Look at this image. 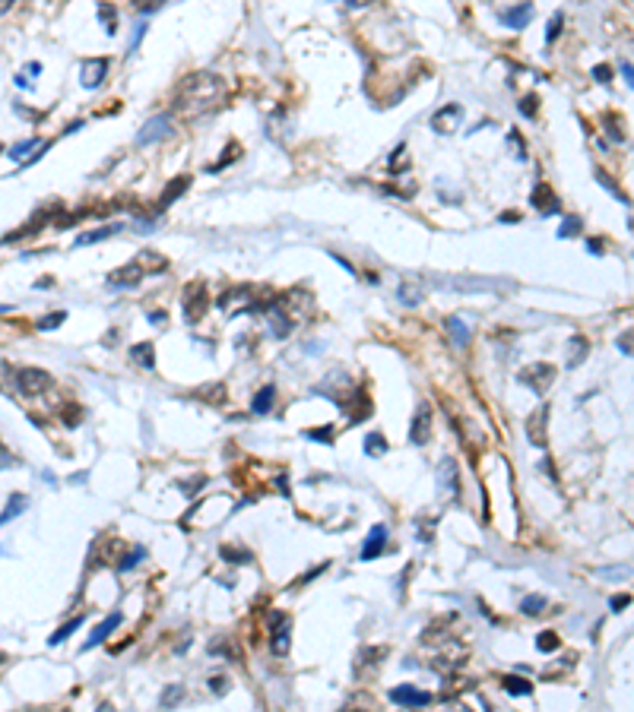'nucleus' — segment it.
I'll use <instances>...</instances> for the list:
<instances>
[{"mask_svg":"<svg viewBox=\"0 0 634 712\" xmlns=\"http://www.w3.org/2000/svg\"><path fill=\"white\" fill-rule=\"evenodd\" d=\"M225 99V85L219 76L213 73H197V76H188L184 85L178 92V111L190 114V117H200V114L213 111L219 101Z\"/></svg>","mask_w":634,"mask_h":712,"instance_id":"f257e3e1","label":"nucleus"},{"mask_svg":"<svg viewBox=\"0 0 634 712\" xmlns=\"http://www.w3.org/2000/svg\"><path fill=\"white\" fill-rule=\"evenodd\" d=\"M13 386L19 392H26V396H38V392L51 390V374H44V370H38V367H19Z\"/></svg>","mask_w":634,"mask_h":712,"instance_id":"f03ea898","label":"nucleus"},{"mask_svg":"<svg viewBox=\"0 0 634 712\" xmlns=\"http://www.w3.org/2000/svg\"><path fill=\"white\" fill-rule=\"evenodd\" d=\"M270 630H273L270 649H273L276 655H286L288 652V640H292V620H288V614H282V611L270 614Z\"/></svg>","mask_w":634,"mask_h":712,"instance_id":"7ed1b4c3","label":"nucleus"},{"mask_svg":"<svg viewBox=\"0 0 634 712\" xmlns=\"http://www.w3.org/2000/svg\"><path fill=\"white\" fill-rule=\"evenodd\" d=\"M520 380H523L526 386H533L536 392H546L548 386H552V380H555V367H552V364H546V361L530 364V367L520 370Z\"/></svg>","mask_w":634,"mask_h":712,"instance_id":"20e7f679","label":"nucleus"},{"mask_svg":"<svg viewBox=\"0 0 634 712\" xmlns=\"http://www.w3.org/2000/svg\"><path fill=\"white\" fill-rule=\"evenodd\" d=\"M168 133H172V121H168L165 114H156V117H149V121L140 127L137 142H140V146H152V142L165 140Z\"/></svg>","mask_w":634,"mask_h":712,"instance_id":"39448f33","label":"nucleus"},{"mask_svg":"<svg viewBox=\"0 0 634 712\" xmlns=\"http://www.w3.org/2000/svg\"><path fill=\"white\" fill-rule=\"evenodd\" d=\"M206 304H209V298H206V285L203 282H194L188 288V295H184V317H188L190 323H197L206 313Z\"/></svg>","mask_w":634,"mask_h":712,"instance_id":"423d86ee","label":"nucleus"},{"mask_svg":"<svg viewBox=\"0 0 634 712\" xmlns=\"http://www.w3.org/2000/svg\"><path fill=\"white\" fill-rule=\"evenodd\" d=\"M409 440L418 443V447H425V443L432 440V408H428V402H422L418 412H416V418H412Z\"/></svg>","mask_w":634,"mask_h":712,"instance_id":"0eeeda50","label":"nucleus"},{"mask_svg":"<svg viewBox=\"0 0 634 712\" xmlns=\"http://www.w3.org/2000/svg\"><path fill=\"white\" fill-rule=\"evenodd\" d=\"M390 699H393L396 706H428L432 703V693L418 690V687H412V684H403V687H393L390 690Z\"/></svg>","mask_w":634,"mask_h":712,"instance_id":"6e6552de","label":"nucleus"},{"mask_svg":"<svg viewBox=\"0 0 634 712\" xmlns=\"http://www.w3.org/2000/svg\"><path fill=\"white\" fill-rule=\"evenodd\" d=\"M108 76V57H89L83 64V85L86 89H99Z\"/></svg>","mask_w":634,"mask_h":712,"instance_id":"1a4fd4ad","label":"nucleus"},{"mask_svg":"<svg viewBox=\"0 0 634 712\" xmlns=\"http://www.w3.org/2000/svg\"><path fill=\"white\" fill-rule=\"evenodd\" d=\"M460 117H463V108L460 105H447V108H441V111L432 117V127L438 130V133H454L457 124H460Z\"/></svg>","mask_w":634,"mask_h":712,"instance_id":"9d476101","label":"nucleus"},{"mask_svg":"<svg viewBox=\"0 0 634 712\" xmlns=\"http://www.w3.org/2000/svg\"><path fill=\"white\" fill-rule=\"evenodd\" d=\"M384 548H387V526H375L371 535H368V541H365V548H361V561H375V557H381Z\"/></svg>","mask_w":634,"mask_h":712,"instance_id":"9b49d317","label":"nucleus"},{"mask_svg":"<svg viewBox=\"0 0 634 712\" xmlns=\"http://www.w3.org/2000/svg\"><path fill=\"white\" fill-rule=\"evenodd\" d=\"M498 19L505 22L507 28H523L526 22L533 19V7H530V3H517V7H511V10H498Z\"/></svg>","mask_w":634,"mask_h":712,"instance_id":"f8f14e48","label":"nucleus"},{"mask_svg":"<svg viewBox=\"0 0 634 712\" xmlns=\"http://www.w3.org/2000/svg\"><path fill=\"white\" fill-rule=\"evenodd\" d=\"M530 203H533L539 213H546V215H555V213H558V197H555L552 187H546V184H536V187H533V193H530Z\"/></svg>","mask_w":634,"mask_h":712,"instance_id":"ddd939ff","label":"nucleus"},{"mask_svg":"<svg viewBox=\"0 0 634 712\" xmlns=\"http://www.w3.org/2000/svg\"><path fill=\"white\" fill-rule=\"evenodd\" d=\"M546 421H548V408H536L533 415H530V421H526V434H530V443H536V447H546Z\"/></svg>","mask_w":634,"mask_h":712,"instance_id":"4468645a","label":"nucleus"},{"mask_svg":"<svg viewBox=\"0 0 634 712\" xmlns=\"http://www.w3.org/2000/svg\"><path fill=\"white\" fill-rule=\"evenodd\" d=\"M117 624H121V614H108V618H105V620H101V624L92 630V636L83 643V649H92V646H99V643H105V640H108V634H115Z\"/></svg>","mask_w":634,"mask_h":712,"instance_id":"2eb2a0df","label":"nucleus"},{"mask_svg":"<svg viewBox=\"0 0 634 712\" xmlns=\"http://www.w3.org/2000/svg\"><path fill=\"white\" fill-rule=\"evenodd\" d=\"M447 488V497H457L460 494V478H457V463L454 459H444L441 463V491Z\"/></svg>","mask_w":634,"mask_h":712,"instance_id":"dca6fc26","label":"nucleus"},{"mask_svg":"<svg viewBox=\"0 0 634 712\" xmlns=\"http://www.w3.org/2000/svg\"><path fill=\"white\" fill-rule=\"evenodd\" d=\"M140 279H143V266H140L137 260L111 272V285H117V288H124V285H137Z\"/></svg>","mask_w":634,"mask_h":712,"instance_id":"f3484780","label":"nucleus"},{"mask_svg":"<svg viewBox=\"0 0 634 712\" xmlns=\"http://www.w3.org/2000/svg\"><path fill=\"white\" fill-rule=\"evenodd\" d=\"M188 187H190V178H188V174H181V178H174L172 184L165 187V193L158 197V209H168V206H172V203H174V199L181 197V193L188 190Z\"/></svg>","mask_w":634,"mask_h":712,"instance_id":"a211bd4d","label":"nucleus"},{"mask_svg":"<svg viewBox=\"0 0 634 712\" xmlns=\"http://www.w3.org/2000/svg\"><path fill=\"white\" fill-rule=\"evenodd\" d=\"M117 231H121V225H101L95 228V231H86V235L76 238V247H86V244H99V241H108V238H115Z\"/></svg>","mask_w":634,"mask_h":712,"instance_id":"6ab92c4d","label":"nucleus"},{"mask_svg":"<svg viewBox=\"0 0 634 712\" xmlns=\"http://www.w3.org/2000/svg\"><path fill=\"white\" fill-rule=\"evenodd\" d=\"M273 396H276V386H273V383H267L263 390H257V396L251 399V408H254L257 415L270 412V408H273Z\"/></svg>","mask_w":634,"mask_h":712,"instance_id":"aec40b11","label":"nucleus"},{"mask_svg":"<svg viewBox=\"0 0 634 712\" xmlns=\"http://www.w3.org/2000/svg\"><path fill=\"white\" fill-rule=\"evenodd\" d=\"M444 329L450 333L454 345H466V342H469V329H466V323H463L460 317H447V320H444Z\"/></svg>","mask_w":634,"mask_h":712,"instance_id":"412c9836","label":"nucleus"},{"mask_svg":"<svg viewBox=\"0 0 634 712\" xmlns=\"http://www.w3.org/2000/svg\"><path fill=\"white\" fill-rule=\"evenodd\" d=\"M501 684H505V690L507 693H514V697H526V693L533 690V687H530V681H523V677H517V674H505L501 677Z\"/></svg>","mask_w":634,"mask_h":712,"instance_id":"4be33fe9","label":"nucleus"},{"mask_svg":"<svg viewBox=\"0 0 634 712\" xmlns=\"http://www.w3.org/2000/svg\"><path fill=\"white\" fill-rule=\"evenodd\" d=\"M130 358H133V361L137 364H143V367H152V342H140V345H133V349H130Z\"/></svg>","mask_w":634,"mask_h":712,"instance_id":"5701e85b","label":"nucleus"},{"mask_svg":"<svg viewBox=\"0 0 634 712\" xmlns=\"http://www.w3.org/2000/svg\"><path fill=\"white\" fill-rule=\"evenodd\" d=\"M22 506H26V497H22V494H13V497H10V504H7V510L0 513V526H7L13 516H19Z\"/></svg>","mask_w":634,"mask_h":712,"instance_id":"b1692460","label":"nucleus"},{"mask_svg":"<svg viewBox=\"0 0 634 712\" xmlns=\"http://www.w3.org/2000/svg\"><path fill=\"white\" fill-rule=\"evenodd\" d=\"M365 453L368 456H384V453H387V440H384V434H377V431H375V434H368L365 437Z\"/></svg>","mask_w":634,"mask_h":712,"instance_id":"393cba45","label":"nucleus"},{"mask_svg":"<svg viewBox=\"0 0 634 712\" xmlns=\"http://www.w3.org/2000/svg\"><path fill=\"white\" fill-rule=\"evenodd\" d=\"M400 301H403L406 307H418V301H422V292H418L412 282H403V285H400Z\"/></svg>","mask_w":634,"mask_h":712,"instance_id":"a878e982","label":"nucleus"},{"mask_svg":"<svg viewBox=\"0 0 634 712\" xmlns=\"http://www.w3.org/2000/svg\"><path fill=\"white\" fill-rule=\"evenodd\" d=\"M546 605H548V602L542 595H526L523 602H520V611H523V614H542V611H546Z\"/></svg>","mask_w":634,"mask_h":712,"instance_id":"bb28decb","label":"nucleus"},{"mask_svg":"<svg viewBox=\"0 0 634 712\" xmlns=\"http://www.w3.org/2000/svg\"><path fill=\"white\" fill-rule=\"evenodd\" d=\"M13 380H16L13 364L0 358V392H13Z\"/></svg>","mask_w":634,"mask_h":712,"instance_id":"cd10ccee","label":"nucleus"},{"mask_svg":"<svg viewBox=\"0 0 634 712\" xmlns=\"http://www.w3.org/2000/svg\"><path fill=\"white\" fill-rule=\"evenodd\" d=\"M584 355H587V342L580 339V336H574V339H571V358H568V364H571V367H577V364L584 361Z\"/></svg>","mask_w":634,"mask_h":712,"instance_id":"c85d7f7f","label":"nucleus"},{"mask_svg":"<svg viewBox=\"0 0 634 712\" xmlns=\"http://www.w3.org/2000/svg\"><path fill=\"white\" fill-rule=\"evenodd\" d=\"M143 557H146V548H133L121 563H117V570H121V573H127V570H133L140 561H143Z\"/></svg>","mask_w":634,"mask_h":712,"instance_id":"c756f323","label":"nucleus"},{"mask_svg":"<svg viewBox=\"0 0 634 712\" xmlns=\"http://www.w3.org/2000/svg\"><path fill=\"white\" fill-rule=\"evenodd\" d=\"M219 554L225 557L229 563H251V554L247 551H238V548H229V545H222V551Z\"/></svg>","mask_w":634,"mask_h":712,"instance_id":"7c9ffc66","label":"nucleus"},{"mask_svg":"<svg viewBox=\"0 0 634 712\" xmlns=\"http://www.w3.org/2000/svg\"><path fill=\"white\" fill-rule=\"evenodd\" d=\"M137 263H146V266H149L152 272H158V270H165V266H168L165 260H162V256H158V254H152V250H146V254H140V260H137Z\"/></svg>","mask_w":634,"mask_h":712,"instance_id":"2f4dec72","label":"nucleus"},{"mask_svg":"<svg viewBox=\"0 0 634 712\" xmlns=\"http://www.w3.org/2000/svg\"><path fill=\"white\" fill-rule=\"evenodd\" d=\"M79 624H83V618H73L70 624H67V627H60V630H58V634H54V636H51L48 643H51V646H58V643H64L67 636H70V634H73V630H76Z\"/></svg>","mask_w":634,"mask_h":712,"instance_id":"473e14b6","label":"nucleus"},{"mask_svg":"<svg viewBox=\"0 0 634 712\" xmlns=\"http://www.w3.org/2000/svg\"><path fill=\"white\" fill-rule=\"evenodd\" d=\"M181 697H184V687H181V684H172V687L162 693V706H165V709H172V706L178 703Z\"/></svg>","mask_w":634,"mask_h":712,"instance_id":"72a5a7b5","label":"nucleus"},{"mask_svg":"<svg viewBox=\"0 0 634 712\" xmlns=\"http://www.w3.org/2000/svg\"><path fill=\"white\" fill-rule=\"evenodd\" d=\"M67 320V313L64 311H58V313H48V317H42V320H38V329H54V326H60V323Z\"/></svg>","mask_w":634,"mask_h":712,"instance_id":"f704fd0d","label":"nucleus"},{"mask_svg":"<svg viewBox=\"0 0 634 712\" xmlns=\"http://www.w3.org/2000/svg\"><path fill=\"white\" fill-rule=\"evenodd\" d=\"M562 22H564V16H562V13H555V16H552V22H548V32H546V44H552L555 38L562 35Z\"/></svg>","mask_w":634,"mask_h":712,"instance_id":"c9c22d12","label":"nucleus"},{"mask_svg":"<svg viewBox=\"0 0 634 712\" xmlns=\"http://www.w3.org/2000/svg\"><path fill=\"white\" fill-rule=\"evenodd\" d=\"M558 636L555 634H539V640H536V646H539V652H555V649H558Z\"/></svg>","mask_w":634,"mask_h":712,"instance_id":"e433bc0d","label":"nucleus"},{"mask_svg":"<svg viewBox=\"0 0 634 712\" xmlns=\"http://www.w3.org/2000/svg\"><path fill=\"white\" fill-rule=\"evenodd\" d=\"M577 231H580V219H577V215H571V219L562 222V231H558V238H574Z\"/></svg>","mask_w":634,"mask_h":712,"instance_id":"4c0bfd02","label":"nucleus"},{"mask_svg":"<svg viewBox=\"0 0 634 712\" xmlns=\"http://www.w3.org/2000/svg\"><path fill=\"white\" fill-rule=\"evenodd\" d=\"M99 19L105 22V32H115V26H117V13L111 7H99Z\"/></svg>","mask_w":634,"mask_h":712,"instance_id":"58836bf2","label":"nucleus"},{"mask_svg":"<svg viewBox=\"0 0 634 712\" xmlns=\"http://www.w3.org/2000/svg\"><path fill=\"white\" fill-rule=\"evenodd\" d=\"M603 121H605V127H609V136H612L615 142H621V140H625V130H621L619 124H615V117H612V114H605Z\"/></svg>","mask_w":634,"mask_h":712,"instance_id":"ea45409f","label":"nucleus"},{"mask_svg":"<svg viewBox=\"0 0 634 712\" xmlns=\"http://www.w3.org/2000/svg\"><path fill=\"white\" fill-rule=\"evenodd\" d=\"M596 178H599V184H603V187H605V190H612V193H615V197H619V199H628V197H625V193H621V190H619V187H615V181H612V178H609V174H605V171H596Z\"/></svg>","mask_w":634,"mask_h":712,"instance_id":"a19ab883","label":"nucleus"},{"mask_svg":"<svg viewBox=\"0 0 634 712\" xmlns=\"http://www.w3.org/2000/svg\"><path fill=\"white\" fill-rule=\"evenodd\" d=\"M32 146H35V140H22V142H16L13 149H10V158H22L26 152L32 149Z\"/></svg>","mask_w":634,"mask_h":712,"instance_id":"79ce46f5","label":"nucleus"},{"mask_svg":"<svg viewBox=\"0 0 634 712\" xmlns=\"http://www.w3.org/2000/svg\"><path fill=\"white\" fill-rule=\"evenodd\" d=\"M308 437L311 440H324V443H333V427H320V431H308Z\"/></svg>","mask_w":634,"mask_h":712,"instance_id":"37998d69","label":"nucleus"},{"mask_svg":"<svg viewBox=\"0 0 634 712\" xmlns=\"http://www.w3.org/2000/svg\"><path fill=\"white\" fill-rule=\"evenodd\" d=\"M520 111H523L526 117H536V95H526V99L520 101Z\"/></svg>","mask_w":634,"mask_h":712,"instance_id":"c03bdc74","label":"nucleus"},{"mask_svg":"<svg viewBox=\"0 0 634 712\" xmlns=\"http://www.w3.org/2000/svg\"><path fill=\"white\" fill-rule=\"evenodd\" d=\"M593 79H596V83H609V79H612V70H609L605 64L593 67Z\"/></svg>","mask_w":634,"mask_h":712,"instance_id":"a18cd8bd","label":"nucleus"},{"mask_svg":"<svg viewBox=\"0 0 634 712\" xmlns=\"http://www.w3.org/2000/svg\"><path fill=\"white\" fill-rule=\"evenodd\" d=\"M197 396H206L209 402H219V399L225 396V390H222V383H216V390H200Z\"/></svg>","mask_w":634,"mask_h":712,"instance_id":"49530a36","label":"nucleus"},{"mask_svg":"<svg viewBox=\"0 0 634 712\" xmlns=\"http://www.w3.org/2000/svg\"><path fill=\"white\" fill-rule=\"evenodd\" d=\"M209 690H213V693H219V697H222V693L229 690V681H225V677H213V681H209Z\"/></svg>","mask_w":634,"mask_h":712,"instance_id":"de8ad7c7","label":"nucleus"},{"mask_svg":"<svg viewBox=\"0 0 634 712\" xmlns=\"http://www.w3.org/2000/svg\"><path fill=\"white\" fill-rule=\"evenodd\" d=\"M628 602H631V595H612V611H621V608H628Z\"/></svg>","mask_w":634,"mask_h":712,"instance_id":"09e8293b","label":"nucleus"},{"mask_svg":"<svg viewBox=\"0 0 634 712\" xmlns=\"http://www.w3.org/2000/svg\"><path fill=\"white\" fill-rule=\"evenodd\" d=\"M143 35H146V26H143V22H140V26H137V32H133V38H130V54L137 51V44H140V38H143Z\"/></svg>","mask_w":634,"mask_h":712,"instance_id":"8fccbe9b","label":"nucleus"},{"mask_svg":"<svg viewBox=\"0 0 634 712\" xmlns=\"http://www.w3.org/2000/svg\"><path fill=\"white\" fill-rule=\"evenodd\" d=\"M330 256H333V260H336V263L343 266V270H346V272H355V266L349 263V260H343V256H339V254H330Z\"/></svg>","mask_w":634,"mask_h":712,"instance_id":"3c124183","label":"nucleus"},{"mask_svg":"<svg viewBox=\"0 0 634 712\" xmlns=\"http://www.w3.org/2000/svg\"><path fill=\"white\" fill-rule=\"evenodd\" d=\"M619 349L625 351V355H631V336L625 333V339H619Z\"/></svg>","mask_w":634,"mask_h":712,"instance_id":"603ef678","label":"nucleus"},{"mask_svg":"<svg viewBox=\"0 0 634 712\" xmlns=\"http://www.w3.org/2000/svg\"><path fill=\"white\" fill-rule=\"evenodd\" d=\"M7 465H13V459H10L7 449H0V469H7Z\"/></svg>","mask_w":634,"mask_h":712,"instance_id":"864d4df0","label":"nucleus"},{"mask_svg":"<svg viewBox=\"0 0 634 712\" xmlns=\"http://www.w3.org/2000/svg\"><path fill=\"white\" fill-rule=\"evenodd\" d=\"M621 76H625V83L631 85V64H628V60H625V64H621Z\"/></svg>","mask_w":634,"mask_h":712,"instance_id":"5fc2aeb1","label":"nucleus"},{"mask_svg":"<svg viewBox=\"0 0 634 712\" xmlns=\"http://www.w3.org/2000/svg\"><path fill=\"white\" fill-rule=\"evenodd\" d=\"M587 247H590L593 254H603V241H587Z\"/></svg>","mask_w":634,"mask_h":712,"instance_id":"6e6d98bb","label":"nucleus"},{"mask_svg":"<svg viewBox=\"0 0 634 712\" xmlns=\"http://www.w3.org/2000/svg\"><path fill=\"white\" fill-rule=\"evenodd\" d=\"M16 85H19V89H32V83L26 76H16Z\"/></svg>","mask_w":634,"mask_h":712,"instance_id":"4d7b16f0","label":"nucleus"},{"mask_svg":"<svg viewBox=\"0 0 634 712\" xmlns=\"http://www.w3.org/2000/svg\"><path fill=\"white\" fill-rule=\"evenodd\" d=\"M79 127H83V121H73V124H70V127H67V130H64V133H76V130H79Z\"/></svg>","mask_w":634,"mask_h":712,"instance_id":"13d9d810","label":"nucleus"},{"mask_svg":"<svg viewBox=\"0 0 634 712\" xmlns=\"http://www.w3.org/2000/svg\"><path fill=\"white\" fill-rule=\"evenodd\" d=\"M343 712H359V709H343Z\"/></svg>","mask_w":634,"mask_h":712,"instance_id":"bf43d9fd","label":"nucleus"},{"mask_svg":"<svg viewBox=\"0 0 634 712\" xmlns=\"http://www.w3.org/2000/svg\"><path fill=\"white\" fill-rule=\"evenodd\" d=\"M0 665H3V655H0Z\"/></svg>","mask_w":634,"mask_h":712,"instance_id":"052dcab7","label":"nucleus"}]
</instances>
